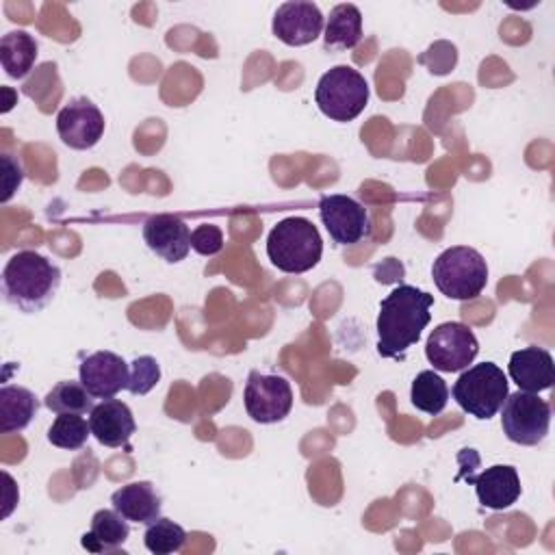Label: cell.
Returning <instances> with one entry per match:
<instances>
[{
	"instance_id": "cell-1",
	"label": "cell",
	"mask_w": 555,
	"mask_h": 555,
	"mask_svg": "<svg viewBox=\"0 0 555 555\" xmlns=\"http://www.w3.org/2000/svg\"><path fill=\"white\" fill-rule=\"evenodd\" d=\"M431 306L434 295L416 286L399 284L392 288L379 304L377 353L382 358H403L431 321Z\"/></svg>"
},
{
	"instance_id": "cell-2",
	"label": "cell",
	"mask_w": 555,
	"mask_h": 555,
	"mask_svg": "<svg viewBox=\"0 0 555 555\" xmlns=\"http://www.w3.org/2000/svg\"><path fill=\"white\" fill-rule=\"evenodd\" d=\"M61 269L35 249L13 254L2 269L4 301L26 314L43 310L56 295Z\"/></svg>"
},
{
	"instance_id": "cell-3",
	"label": "cell",
	"mask_w": 555,
	"mask_h": 555,
	"mask_svg": "<svg viewBox=\"0 0 555 555\" xmlns=\"http://www.w3.org/2000/svg\"><path fill=\"white\" fill-rule=\"evenodd\" d=\"M321 254V234L306 217H286L278 221L267 236V256L271 264L284 273H306L314 269Z\"/></svg>"
},
{
	"instance_id": "cell-4",
	"label": "cell",
	"mask_w": 555,
	"mask_h": 555,
	"mask_svg": "<svg viewBox=\"0 0 555 555\" xmlns=\"http://www.w3.org/2000/svg\"><path fill=\"white\" fill-rule=\"evenodd\" d=\"M436 288L455 301H468L483 293L488 284V264L483 256L466 245L444 249L431 264Z\"/></svg>"
},
{
	"instance_id": "cell-5",
	"label": "cell",
	"mask_w": 555,
	"mask_h": 555,
	"mask_svg": "<svg viewBox=\"0 0 555 555\" xmlns=\"http://www.w3.org/2000/svg\"><path fill=\"white\" fill-rule=\"evenodd\" d=\"M451 395L466 414L488 421L501 410L509 395V382L503 369L494 362H479L460 371Z\"/></svg>"
},
{
	"instance_id": "cell-6",
	"label": "cell",
	"mask_w": 555,
	"mask_h": 555,
	"mask_svg": "<svg viewBox=\"0 0 555 555\" xmlns=\"http://www.w3.org/2000/svg\"><path fill=\"white\" fill-rule=\"evenodd\" d=\"M369 82L351 65H336L325 72L314 89L319 111L332 121H351L369 104Z\"/></svg>"
},
{
	"instance_id": "cell-7",
	"label": "cell",
	"mask_w": 555,
	"mask_h": 555,
	"mask_svg": "<svg viewBox=\"0 0 555 555\" xmlns=\"http://www.w3.org/2000/svg\"><path fill=\"white\" fill-rule=\"evenodd\" d=\"M551 425V405L535 392H512L501 405V427L509 442L522 447L540 444Z\"/></svg>"
},
{
	"instance_id": "cell-8",
	"label": "cell",
	"mask_w": 555,
	"mask_h": 555,
	"mask_svg": "<svg viewBox=\"0 0 555 555\" xmlns=\"http://www.w3.org/2000/svg\"><path fill=\"white\" fill-rule=\"evenodd\" d=\"M479 353V343L473 330L460 321H444L436 325L425 343V356L434 371L460 373Z\"/></svg>"
},
{
	"instance_id": "cell-9",
	"label": "cell",
	"mask_w": 555,
	"mask_h": 555,
	"mask_svg": "<svg viewBox=\"0 0 555 555\" xmlns=\"http://www.w3.org/2000/svg\"><path fill=\"white\" fill-rule=\"evenodd\" d=\"M245 412L260 425L280 423L293 408V388L286 377L249 371L243 390Z\"/></svg>"
},
{
	"instance_id": "cell-10",
	"label": "cell",
	"mask_w": 555,
	"mask_h": 555,
	"mask_svg": "<svg viewBox=\"0 0 555 555\" xmlns=\"http://www.w3.org/2000/svg\"><path fill=\"white\" fill-rule=\"evenodd\" d=\"M319 217L336 245H353L371 234L369 210L349 195H323Z\"/></svg>"
},
{
	"instance_id": "cell-11",
	"label": "cell",
	"mask_w": 555,
	"mask_h": 555,
	"mask_svg": "<svg viewBox=\"0 0 555 555\" xmlns=\"http://www.w3.org/2000/svg\"><path fill=\"white\" fill-rule=\"evenodd\" d=\"M104 115L89 98L69 100L56 115V132L72 150H91L104 134Z\"/></svg>"
},
{
	"instance_id": "cell-12",
	"label": "cell",
	"mask_w": 555,
	"mask_h": 555,
	"mask_svg": "<svg viewBox=\"0 0 555 555\" xmlns=\"http://www.w3.org/2000/svg\"><path fill=\"white\" fill-rule=\"evenodd\" d=\"M325 26V17L314 2H282L273 15L271 33L286 46L299 48L312 43Z\"/></svg>"
},
{
	"instance_id": "cell-13",
	"label": "cell",
	"mask_w": 555,
	"mask_h": 555,
	"mask_svg": "<svg viewBox=\"0 0 555 555\" xmlns=\"http://www.w3.org/2000/svg\"><path fill=\"white\" fill-rule=\"evenodd\" d=\"M78 379L95 399H111L128 388L130 364L113 351H95L82 358Z\"/></svg>"
},
{
	"instance_id": "cell-14",
	"label": "cell",
	"mask_w": 555,
	"mask_h": 555,
	"mask_svg": "<svg viewBox=\"0 0 555 555\" xmlns=\"http://www.w3.org/2000/svg\"><path fill=\"white\" fill-rule=\"evenodd\" d=\"M145 245L167 262H180L191 249V230L176 215H154L143 223Z\"/></svg>"
},
{
	"instance_id": "cell-15",
	"label": "cell",
	"mask_w": 555,
	"mask_h": 555,
	"mask_svg": "<svg viewBox=\"0 0 555 555\" xmlns=\"http://www.w3.org/2000/svg\"><path fill=\"white\" fill-rule=\"evenodd\" d=\"M89 427L93 438L111 449L126 447L132 438L137 423L130 412V408L119 399H102L93 410L89 412Z\"/></svg>"
},
{
	"instance_id": "cell-16",
	"label": "cell",
	"mask_w": 555,
	"mask_h": 555,
	"mask_svg": "<svg viewBox=\"0 0 555 555\" xmlns=\"http://www.w3.org/2000/svg\"><path fill=\"white\" fill-rule=\"evenodd\" d=\"M507 373L518 390L525 392H542L548 390L555 382V364L548 349L529 345L509 356Z\"/></svg>"
},
{
	"instance_id": "cell-17",
	"label": "cell",
	"mask_w": 555,
	"mask_h": 555,
	"mask_svg": "<svg viewBox=\"0 0 555 555\" xmlns=\"http://www.w3.org/2000/svg\"><path fill=\"white\" fill-rule=\"evenodd\" d=\"M466 481L475 486L479 503L496 512L512 507L520 496V479L509 464H494L475 477H466Z\"/></svg>"
},
{
	"instance_id": "cell-18",
	"label": "cell",
	"mask_w": 555,
	"mask_h": 555,
	"mask_svg": "<svg viewBox=\"0 0 555 555\" xmlns=\"http://www.w3.org/2000/svg\"><path fill=\"white\" fill-rule=\"evenodd\" d=\"M113 509H117L128 522L152 525L163 509V496L150 481H130L113 492Z\"/></svg>"
},
{
	"instance_id": "cell-19",
	"label": "cell",
	"mask_w": 555,
	"mask_h": 555,
	"mask_svg": "<svg viewBox=\"0 0 555 555\" xmlns=\"http://www.w3.org/2000/svg\"><path fill=\"white\" fill-rule=\"evenodd\" d=\"M362 39V13L356 4L343 2L330 11L323 26V48L330 52H345Z\"/></svg>"
},
{
	"instance_id": "cell-20",
	"label": "cell",
	"mask_w": 555,
	"mask_h": 555,
	"mask_svg": "<svg viewBox=\"0 0 555 555\" xmlns=\"http://www.w3.org/2000/svg\"><path fill=\"white\" fill-rule=\"evenodd\" d=\"M128 535L130 525L117 509H98L91 516V527L82 533L80 544L91 553H113L124 546Z\"/></svg>"
},
{
	"instance_id": "cell-21",
	"label": "cell",
	"mask_w": 555,
	"mask_h": 555,
	"mask_svg": "<svg viewBox=\"0 0 555 555\" xmlns=\"http://www.w3.org/2000/svg\"><path fill=\"white\" fill-rule=\"evenodd\" d=\"M39 401L37 397L24 388L13 384H2L0 388V431L15 434L30 425L37 416Z\"/></svg>"
},
{
	"instance_id": "cell-22",
	"label": "cell",
	"mask_w": 555,
	"mask_h": 555,
	"mask_svg": "<svg viewBox=\"0 0 555 555\" xmlns=\"http://www.w3.org/2000/svg\"><path fill=\"white\" fill-rule=\"evenodd\" d=\"M37 41L30 33L17 28L0 39V63L9 78H24L30 74L37 61Z\"/></svg>"
},
{
	"instance_id": "cell-23",
	"label": "cell",
	"mask_w": 555,
	"mask_h": 555,
	"mask_svg": "<svg viewBox=\"0 0 555 555\" xmlns=\"http://www.w3.org/2000/svg\"><path fill=\"white\" fill-rule=\"evenodd\" d=\"M93 395L82 386V382L63 379L48 390L43 405L54 414H87L93 410Z\"/></svg>"
},
{
	"instance_id": "cell-24",
	"label": "cell",
	"mask_w": 555,
	"mask_h": 555,
	"mask_svg": "<svg viewBox=\"0 0 555 555\" xmlns=\"http://www.w3.org/2000/svg\"><path fill=\"white\" fill-rule=\"evenodd\" d=\"M410 401L416 410L436 416L449 401V386L436 371H421L412 382Z\"/></svg>"
},
{
	"instance_id": "cell-25",
	"label": "cell",
	"mask_w": 555,
	"mask_h": 555,
	"mask_svg": "<svg viewBox=\"0 0 555 555\" xmlns=\"http://www.w3.org/2000/svg\"><path fill=\"white\" fill-rule=\"evenodd\" d=\"M91 436L89 421L82 414H56L54 423L48 429V442L59 449L76 451L82 449Z\"/></svg>"
},
{
	"instance_id": "cell-26",
	"label": "cell",
	"mask_w": 555,
	"mask_h": 555,
	"mask_svg": "<svg viewBox=\"0 0 555 555\" xmlns=\"http://www.w3.org/2000/svg\"><path fill=\"white\" fill-rule=\"evenodd\" d=\"M184 540H186V531L178 522L165 516H158L152 525L145 527V533H143L145 548L154 555H171L182 548Z\"/></svg>"
},
{
	"instance_id": "cell-27",
	"label": "cell",
	"mask_w": 555,
	"mask_h": 555,
	"mask_svg": "<svg viewBox=\"0 0 555 555\" xmlns=\"http://www.w3.org/2000/svg\"><path fill=\"white\" fill-rule=\"evenodd\" d=\"M160 379V366L152 356H139L130 362V379L128 392L132 395H147Z\"/></svg>"
},
{
	"instance_id": "cell-28",
	"label": "cell",
	"mask_w": 555,
	"mask_h": 555,
	"mask_svg": "<svg viewBox=\"0 0 555 555\" xmlns=\"http://www.w3.org/2000/svg\"><path fill=\"white\" fill-rule=\"evenodd\" d=\"M191 249L199 256H215L223 249V232L215 223H202L191 232Z\"/></svg>"
},
{
	"instance_id": "cell-29",
	"label": "cell",
	"mask_w": 555,
	"mask_h": 555,
	"mask_svg": "<svg viewBox=\"0 0 555 555\" xmlns=\"http://www.w3.org/2000/svg\"><path fill=\"white\" fill-rule=\"evenodd\" d=\"M0 169H2V197H0V202L7 204L15 195L20 184L24 182V167H22L17 156H13L9 152H2L0 154Z\"/></svg>"
}]
</instances>
